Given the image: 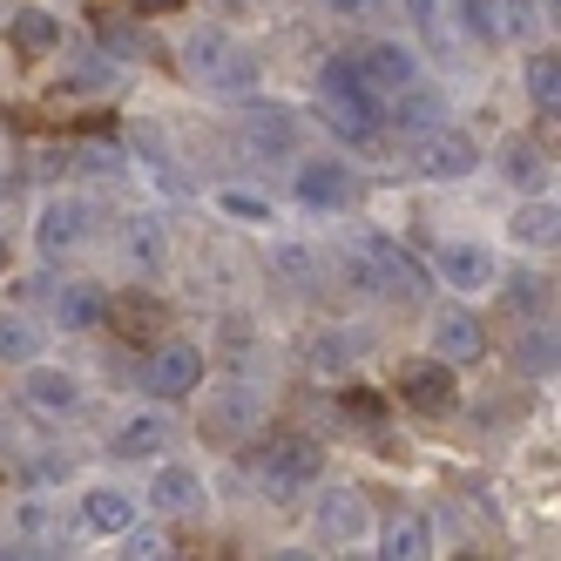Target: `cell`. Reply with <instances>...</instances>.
<instances>
[{
    "label": "cell",
    "instance_id": "obj_5",
    "mask_svg": "<svg viewBox=\"0 0 561 561\" xmlns=\"http://www.w3.org/2000/svg\"><path fill=\"white\" fill-rule=\"evenodd\" d=\"M399 399H407L413 413H426V420L454 413V399H460L454 366H447V358H407V366H399Z\"/></svg>",
    "mask_w": 561,
    "mask_h": 561
},
{
    "label": "cell",
    "instance_id": "obj_40",
    "mask_svg": "<svg viewBox=\"0 0 561 561\" xmlns=\"http://www.w3.org/2000/svg\"><path fill=\"white\" fill-rule=\"evenodd\" d=\"M407 8H413V21L426 27V42L439 48V0H407Z\"/></svg>",
    "mask_w": 561,
    "mask_h": 561
},
{
    "label": "cell",
    "instance_id": "obj_29",
    "mask_svg": "<svg viewBox=\"0 0 561 561\" xmlns=\"http://www.w3.org/2000/svg\"><path fill=\"white\" fill-rule=\"evenodd\" d=\"M68 163L82 176H115V170H123V142H75Z\"/></svg>",
    "mask_w": 561,
    "mask_h": 561
},
{
    "label": "cell",
    "instance_id": "obj_39",
    "mask_svg": "<svg viewBox=\"0 0 561 561\" xmlns=\"http://www.w3.org/2000/svg\"><path fill=\"white\" fill-rule=\"evenodd\" d=\"M277 271H285V277H291L298 291L311 285V257H305V251H277Z\"/></svg>",
    "mask_w": 561,
    "mask_h": 561
},
{
    "label": "cell",
    "instance_id": "obj_25",
    "mask_svg": "<svg viewBox=\"0 0 561 561\" xmlns=\"http://www.w3.org/2000/svg\"><path fill=\"white\" fill-rule=\"evenodd\" d=\"M82 514H89V528H95V535H123L129 520H136V501H129V494H115V488H95Z\"/></svg>",
    "mask_w": 561,
    "mask_h": 561
},
{
    "label": "cell",
    "instance_id": "obj_42",
    "mask_svg": "<svg viewBox=\"0 0 561 561\" xmlns=\"http://www.w3.org/2000/svg\"><path fill=\"white\" fill-rule=\"evenodd\" d=\"M129 14H163V8H183V0H123Z\"/></svg>",
    "mask_w": 561,
    "mask_h": 561
},
{
    "label": "cell",
    "instance_id": "obj_18",
    "mask_svg": "<svg viewBox=\"0 0 561 561\" xmlns=\"http://www.w3.org/2000/svg\"><path fill=\"white\" fill-rule=\"evenodd\" d=\"M108 318H115V332H123V339H136V345H149L156 332L170 325V311L156 305V298H115V305H108Z\"/></svg>",
    "mask_w": 561,
    "mask_h": 561
},
{
    "label": "cell",
    "instance_id": "obj_10",
    "mask_svg": "<svg viewBox=\"0 0 561 561\" xmlns=\"http://www.w3.org/2000/svg\"><path fill=\"white\" fill-rule=\"evenodd\" d=\"M21 407L42 413V420H61V413L82 407V386H75L68 373H55V366H34V373L21 379Z\"/></svg>",
    "mask_w": 561,
    "mask_h": 561
},
{
    "label": "cell",
    "instance_id": "obj_20",
    "mask_svg": "<svg viewBox=\"0 0 561 561\" xmlns=\"http://www.w3.org/2000/svg\"><path fill=\"white\" fill-rule=\"evenodd\" d=\"M95 34H102V48H108V55H129V61H156V42H149V34H142V27H136L129 14H108V8H102V14H95Z\"/></svg>",
    "mask_w": 561,
    "mask_h": 561
},
{
    "label": "cell",
    "instance_id": "obj_30",
    "mask_svg": "<svg viewBox=\"0 0 561 561\" xmlns=\"http://www.w3.org/2000/svg\"><path fill=\"white\" fill-rule=\"evenodd\" d=\"M514 237H520L528 251H548V244H554V204H528V210L514 217Z\"/></svg>",
    "mask_w": 561,
    "mask_h": 561
},
{
    "label": "cell",
    "instance_id": "obj_31",
    "mask_svg": "<svg viewBox=\"0 0 561 561\" xmlns=\"http://www.w3.org/2000/svg\"><path fill=\"white\" fill-rule=\"evenodd\" d=\"M224 217H237V224H271V204H264V196H251V190H224Z\"/></svg>",
    "mask_w": 561,
    "mask_h": 561
},
{
    "label": "cell",
    "instance_id": "obj_12",
    "mask_svg": "<svg viewBox=\"0 0 561 561\" xmlns=\"http://www.w3.org/2000/svg\"><path fill=\"white\" fill-rule=\"evenodd\" d=\"M298 196L318 204V210H345V204H358V176L345 163H305L298 170Z\"/></svg>",
    "mask_w": 561,
    "mask_h": 561
},
{
    "label": "cell",
    "instance_id": "obj_35",
    "mask_svg": "<svg viewBox=\"0 0 561 561\" xmlns=\"http://www.w3.org/2000/svg\"><path fill=\"white\" fill-rule=\"evenodd\" d=\"M467 27L480 34V42H501V8L494 0H467Z\"/></svg>",
    "mask_w": 561,
    "mask_h": 561
},
{
    "label": "cell",
    "instance_id": "obj_14",
    "mask_svg": "<svg viewBox=\"0 0 561 561\" xmlns=\"http://www.w3.org/2000/svg\"><path fill=\"white\" fill-rule=\"evenodd\" d=\"M34 237H42V251H48V257L75 251V244L89 237V204H82V196H55V204L42 210V230H34Z\"/></svg>",
    "mask_w": 561,
    "mask_h": 561
},
{
    "label": "cell",
    "instance_id": "obj_41",
    "mask_svg": "<svg viewBox=\"0 0 561 561\" xmlns=\"http://www.w3.org/2000/svg\"><path fill=\"white\" fill-rule=\"evenodd\" d=\"M345 413L352 420H379V399L373 392H345Z\"/></svg>",
    "mask_w": 561,
    "mask_h": 561
},
{
    "label": "cell",
    "instance_id": "obj_2",
    "mask_svg": "<svg viewBox=\"0 0 561 561\" xmlns=\"http://www.w3.org/2000/svg\"><path fill=\"white\" fill-rule=\"evenodd\" d=\"M183 68H190L204 89H230V95H244V89L257 82V61H251L244 48H237V42H224L217 27L183 34Z\"/></svg>",
    "mask_w": 561,
    "mask_h": 561
},
{
    "label": "cell",
    "instance_id": "obj_34",
    "mask_svg": "<svg viewBox=\"0 0 561 561\" xmlns=\"http://www.w3.org/2000/svg\"><path fill=\"white\" fill-rule=\"evenodd\" d=\"M520 366H528V373H554V339L528 332V339H520Z\"/></svg>",
    "mask_w": 561,
    "mask_h": 561
},
{
    "label": "cell",
    "instance_id": "obj_17",
    "mask_svg": "<svg viewBox=\"0 0 561 561\" xmlns=\"http://www.w3.org/2000/svg\"><path fill=\"white\" fill-rule=\"evenodd\" d=\"M163 439H170V420H163V413H136V420L115 426L108 447L123 454V460H149V454H163Z\"/></svg>",
    "mask_w": 561,
    "mask_h": 561
},
{
    "label": "cell",
    "instance_id": "obj_24",
    "mask_svg": "<svg viewBox=\"0 0 561 561\" xmlns=\"http://www.w3.org/2000/svg\"><path fill=\"white\" fill-rule=\"evenodd\" d=\"M501 170H507L514 190H541L548 183V156H541V142H507L501 149Z\"/></svg>",
    "mask_w": 561,
    "mask_h": 561
},
{
    "label": "cell",
    "instance_id": "obj_4",
    "mask_svg": "<svg viewBox=\"0 0 561 561\" xmlns=\"http://www.w3.org/2000/svg\"><path fill=\"white\" fill-rule=\"evenodd\" d=\"M318 467H325V454L311 447V439H264L257 447V460H251V473H257V488L271 494V501H285V494H298V488H311L318 480Z\"/></svg>",
    "mask_w": 561,
    "mask_h": 561
},
{
    "label": "cell",
    "instance_id": "obj_7",
    "mask_svg": "<svg viewBox=\"0 0 561 561\" xmlns=\"http://www.w3.org/2000/svg\"><path fill=\"white\" fill-rule=\"evenodd\" d=\"M196 386H204V352L196 345H163L142 366V392H156V399H190Z\"/></svg>",
    "mask_w": 561,
    "mask_h": 561
},
{
    "label": "cell",
    "instance_id": "obj_28",
    "mask_svg": "<svg viewBox=\"0 0 561 561\" xmlns=\"http://www.w3.org/2000/svg\"><path fill=\"white\" fill-rule=\"evenodd\" d=\"M528 102H535L541 115L561 108V61H554V55H528Z\"/></svg>",
    "mask_w": 561,
    "mask_h": 561
},
{
    "label": "cell",
    "instance_id": "obj_1",
    "mask_svg": "<svg viewBox=\"0 0 561 561\" xmlns=\"http://www.w3.org/2000/svg\"><path fill=\"white\" fill-rule=\"evenodd\" d=\"M318 108H325V123L345 136V142H373L379 136V95L358 82L352 61H332L318 75Z\"/></svg>",
    "mask_w": 561,
    "mask_h": 561
},
{
    "label": "cell",
    "instance_id": "obj_3",
    "mask_svg": "<svg viewBox=\"0 0 561 561\" xmlns=\"http://www.w3.org/2000/svg\"><path fill=\"white\" fill-rule=\"evenodd\" d=\"M352 277L366 291H379V298H399V305H413L426 291L420 264L399 251V244H386V237H358V244H352Z\"/></svg>",
    "mask_w": 561,
    "mask_h": 561
},
{
    "label": "cell",
    "instance_id": "obj_22",
    "mask_svg": "<svg viewBox=\"0 0 561 561\" xmlns=\"http://www.w3.org/2000/svg\"><path fill=\"white\" fill-rule=\"evenodd\" d=\"M392 123L399 129H439V123H447V102H439L433 89H420V82H407V89H399V115H392Z\"/></svg>",
    "mask_w": 561,
    "mask_h": 561
},
{
    "label": "cell",
    "instance_id": "obj_9",
    "mask_svg": "<svg viewBox=\"0 0 561 561\" xmlns=\"http://www.w3.org/2000/svg\"><path fill=\"white\" fill-rule=\"evenodd\" d=\"M433 358H447V366H473V358H488V325H480L473 311L447 305L433 318Z\"/></svg>",
    "mask_w": 561,
    "mask_h": 561
},
{
    "label": "cell",
    "instance_id": "obj_13",
    "mask_svg": "<svg viewBox=\"0 0 561 561\" xmlns=\"http://www.w3.org/2000/svg\"><path fill=\"white\" fill-rule=\"evenodd\" d=\"M352 68H358V82H366L373 95H399V89L413 82V55H407V48H392V42H373Z\"/></svg>",
    "mask_w": 561,
    "mask_h": 561
},
{
    "label": "cell",
    "instance_id": "obj_15",
    "mask_svg": "<svg viewBox=\"0 0 561 561\" xmlns=\"http://www.w3.org/2000/svg\"><path fill=\"white\" fill-rule=\"evenodd\" d=\"M439 277H447L454 291H488L501 271H494V257L480 244H447V251H439Z\"/></svg>",
    "mask_w": 561,
    "mask_h": 561
},
{
    "label": "cell",
    "instance_id": "obj_23",
    "mask_svg": "<svg viewBox=\"0 0 561 561\" xmlns=\"http://www.w3.org/2000/svg\"><path fill=\"white\" fill-rule=\"evenodd\" d=\"M379 541H386L379 554H392V561H420V554L433 548V528H426L420 514H399V520H386V535H379Z\"/></svg>",
    "mask_w": 561,
    "mask_h": 561
},
{
    "label": "cell",
    "instance_id": "obj_16",
    "mask_svg": "<svg viewBox=\"0 0 561 561\" xmlns=\"http://www.w3.org/2000/svg\"><path fill=\"white\" fill-rule=\"evenodd\" d=\"M8 42H14L27 61H42V55H55V48H61V21H55L48 8H14V21H8Z\"/></svg>",
    "mask_w": 561,
    "mask_h": 561
},
{
    "label": "cell",
    "instance_id": "obj_21",
    "mask_svg": "<svg viewBox=\"0 0 561 561\" xmlns=\"http://www.w3.org/2000/svg\"><path fill=\"white\" fill-rule=\"evenodd\" d=\"M55 318H61L68 332H102V325H108V298L89 291V285H75V291L55 298Z\"/></svg>",
    "mask_w": 561,
    "mask_h": 561
},
{
    "label": "cell",
    "instance_id": "obj_27",
    "mask_svg": "<svg viewBox=\"0 0 561 561\" xmlns=\"http://www.w3.org/2000/svg\"><path fill=\"white\" fill-rule=\"evenodd\" d=\"M257 413H264V407H257V392H230L224 407L210 413V433H217V447H224V439H237V433H251V426H257Z\"/></svg>",
    "mask_w": 561,
    "mask_h": 561
},
{
    "label": "cell",
    "instance_id": "obj_33",
    "mask_svg": "<svg viewBox=\"0 0 561 561\" xmlns=\"http://www.w3.org/2000/svg\"><path fill=\"white\" fill-rule=\"evenodd\" d=\"M0 358H34V332L8 311H0Z\"/></svg>",
    "mask_w": 561,
    "mask_h": 561
},
{
    "label": "cell",
    "instance_id": "obj_36",
    "mask_svg": "<svg viewBox=\"0 0 561 561\" xmlns=\"http://www.w3.org/2000/svg\"><path fill=\"white\" fill-rule=\"evenodd\" d=\"M501 34H535V21H541V8H535V0H501Z\"/></svg>",
    "mask_w": 561,
    "mask_h": 561
},
{
    "label": "cell",
    "instance_id": "obj_38",
    "mask_svg": "<svg viewBox=\"0 0 561 561\" xmlns=\"http://www.w3.org/2000/svg\"><path fill=\"white\" fill-rule=\"evenodd\" d=\"M129 244H136L142 264H163V237H156V224H136V230H129Z\"/></svg>",
    "mask_w": 561,
    "mask_h": 561
},
{
    "label": "cell",
    "instance_id": "obj_11",
    "mask_svg": "<svg viewBox=\"0 0 561 561\" xmlns=\"http://www.w3.org/2000/svg\"><path fill=\"white\" fill-rule=\"evenodd\" d=\"M366 528H373V514H366V501H358L352 488H332L325 501H318V535H325L332 548L366 541Z\"/></svg>",
    "mask_w": 561,
    "mask_h": 561
},
{
    "label": "cell",
    "instance_id": "obj_45",
    "mask_svg": "<svg viewBox=\"0 0 561 561\" xmlns=\"http://www.w3.org/2000/svg\"><path fill=\"white\" fill-rule=\"evenodd\" d=\"M0 264H8V237H0Z\"/></svg>",
    "mask_w": 561,
    "mask_h": 561
},
{
    "label": "cell",
    "instance_id": "obj_37",
    "mask_svg": "<svg viewBox=\"0 0 561 561\" xmlns=\"http://www.w3.org/2000/svg\"><path fill=\"white\" fill-rule=\"evenodd\" d=\"M68 82H75V89H102V82H108V68H102V55H82V61L68 68Z\"/></svg>",
    "mask_w": 561,
    "mask_h": 561
},
{
    "label": "cell",
    "instance_id": "obj_26",
    "mask_svg": "<svg viewBox=\"0 0 561 561\" xmlns=\"http://www.w3.org/2000/svg\"><path fill=\"white\" fill-rule=\"evenodd\" d=\"M358 352H366V332H325L311 339V373H345Z\"/></svg>",
    "mask_w": 561,
    "mask_h": 561
},
{
    "label": "cell",
    "instance_id": "obj_8",
    "mask_svg": "<svg viewBox=\"0 0 561 561\" xmlns=\"http://www.w3.org/2000/svg\"><path fill=\"white\" fill-rule=\"evenodd\" d=\"M480 170V149H473V136H460V129H426V142H420V176H439V183H460V176H473Z\"/></svg>",
    "mask_w": 561,
    "mask_h": 561
},
{
    "label": "cell",
    "instance_id": "obj_6",
    "mask_svg": "<svg viewBox=\"0 0 561 561\" xmlns=\"http://www.w3.org/2000/svg\"><path fill=\"white\" fill-rule=\"evenodd\" d=\"M237 136H244V149L264 156V163H277V156L298 149V123H291V108H277V102H244Z\"/></svg>",
    "mask_w": 561,
    "mask_h": 561
},
{
    "label": "cell",
    "instance_id": "obj_32",
    "mask_svg": "<svg viewBox=\"0 0 561 561\" xmlns=\"http://www.w3.org/2000/svg\"><path fill=\"white\" fill-rule=\"evenodd\" d=\"M123 554L129 561H156V554H170V541L156 528H136V520H129V528H123Z\"/></svg>",
    "mask_w": 561,
    "mask_h": 561
},
{
    "label": "cell",
    "instance_id": "obj_44",
    "mask_svg": "<svg viewBox=\"0 0 561 561\" xmlns=\"http://www.w3.org/2000/svg\"><path fill=\"white\" fill-rule=\"evenodd\" d=\"M14 447V426H8V413H0V454H8Z\"/></svg>",
    "mask_w": 561,
    "mask_h": 561
},
{
    "label": "cell",
    "instance_id": "obj_19",
    "mask_svg": "<svg viewBox=\"0 0 561 561\" xmlns=\"http://www.w3.org/2000/svg\"><path fill=\"white\" fill-rule=\"evenodd\" d=\"M149 501L163 507V514H196V507H204V480H196L190 467H163V473H156V488H149Z\"/></svg>",
    "mask_w": 561,
    "mask_h": 561
},
{
    "label": "cell",
    "instance_id": "obj_43",
    "mask_svg": "<svg viewBox=\"0 0 561 561\" xmlns=\"http://www.w3.org/2000/svg\"><path fill=\"white\" fill-rule=\"evenodd\" d=\"M325 8H339V14H366V0H325Z\"/></svg>",
    "mask_w": 561,
    "mask_h": 561
}]
</instances>
